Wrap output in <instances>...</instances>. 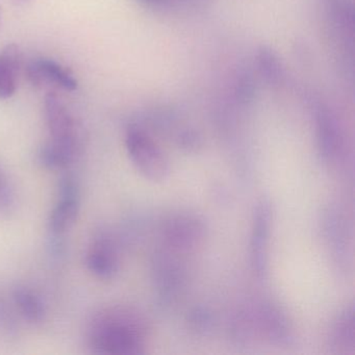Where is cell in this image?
<instances>
[{"instance_id": "cell-1", "label": "cell", "mask_w": 355, "mask_h": 355, "mask_svg": "<svg viewBox=\"0 0 355 355\" xmlns=\"http://www.w3.org/2000/svg\"><path fill=\"white\" fill-rule=\"evenodd\" d=\"M145 338L146 328L142 318L125 307L103 309L89 325V347L96 354H142Z\"/></svg>"}, {"instance_id": "cell-2", "label": "cell", "mask_w": 355, "mask_h": 355, "mask_svg": "<svg viewBox=\"0 0 355 355\" xmlns=\"http://www.w3.org/2000/svg\"><path fill=\"white\" fill-rule=\"evenodd\" d=\"M126 149L130 161L147 180L162 182L170 173V164L161 147L141 126L130 125L126 132Z\"/></svg>"}, {"instance_id": "cell-3", "label": "cell", "mask_w": 355, "mask_h": 355, "mask_svg": "<svg viewBox=\"0 0 355 355\" xmlns=\"http://www.w3.org/2000/svg\"><path fill=\"white\" fill-rule=\"evenodd\" d=\"M80 188L76 178L65 175L60 180L58 201L49 220L51 234H64L76 223L80 213Z\"/></svg>"}, {"instance_id": "cell-4", "label": "cell", "mask_w": 355, "mask_h": 355, "mask_svg": "<svg viewBox=\"0 0 355 355\" xmlns=\"http://www.w3.org/2000/svg\"><path fill=\"white\" fill-rule=\"evenodd\" d=\"M328 26L345 51L353 55L355 12L353 0H327L325 6Z\"/></svg>"}, {"instance_id": "cell-5", "label": "cell", "mask_w": 355, "mask_h": 355, "mask_svg": "<svg viewBox=\"0 0 355 355\" xmlns=\"http://www.w3.org/2000/svg\"><path fill=\"white\" fill-rule=\"evenodd\" d=\"M202 221L189 214H180L170 218L165 224L166 240L174 248L189 251L196 248L205 238Z\"/></svg>"}, {"instance_id": "cell-6", "label": "cell", "mask_w": 355, "mask_h": 355, "mask_svg": "<svg viewBox=\"0 0 355 355\" xmlns=\"http://www.w3.org/2000/svg\"><path fill=\"white\" fill-rule=\"evenodd\" d=\"M45 115L53 138L51 141L78 146L76 122L57 95L51 93L45 97Z\"/></svg>"}, {"instance_id": "cell-7", "label": "cell", "mask_w": 355, "mask_h": 355, "mask_svg": "<svg viewBox=\"0 0 355 355\" xmlns=\"http://www.w3.org/2000/svg\"><path fill=\"white\" fill-rule=\"evenodd\" d=\"M28 80L34 86H55L66 91L78 89V80L73 74L53 60L36 59L26 68Z\"/></svg>"}, {"instance_id": "cell-8", "label": "cell", "mask_w": 355, "mask_h": 355, "mask_svg": "<svg viewBox=\"0 0 355 355\" xmlns=\"http://www.w3.org/2000/svg\"><path fill=\"white\" fill-rule=\"evenodd\" d=\"M86 265L96 277L113 278L119 269V259L113 242L107 236H96L89 246Z\"/></svg>"}, {"instance_id": "cell-9", "label": "cell", "mask_w": 355, "mask_h": 355, "mask_svg": "<svg viewBox=\"0 0 355 355\" xmlns=\"http://www.w3.org/2000/svg\"><path fill=\"white\" fill-rule=\"evenodd\" d=\"M271 221V207L267 201H261L255 209L252 242H251L252 265L259 274H263L265 272L266 265H267V248Z\"/></svg>"}, {"instance_id": "cell-10", "label": "cell", "mask_w": 355, "mask_h": 355, "mask_svg": "<svg viewBox=\"0 0 355 355\" xmlns=\"http://www.w3.org/2000/svg\"><path fill=\"white\" fill-rule=\"evenodd\" d=\"M318 141L326 159H334L342 146V132L336 118L327 107L320 105L315 111Z\"/></svg>"}, {"instance_id": "cell-11", "label": "cell", "mask_w": 355, "mask_h": 355, "mask_svg": "<svg viewBox=\"0 0 355 355\" xmlns=\"http://www.w3.org/2000/svg\"><path fill=\"white\" fill-rule=\"evenodd\" d=\"M21 55L17 45L9 44L0 51V99H9L17 90Z\"/></svg>"}, {"instance_id": "cell-12", "label": "cell", "mask_w": 355, "mask_h": 355, "mask_svg": "<svg viewBox=\"0 0 355 355\" xmlns=\"http://www.w3.org/2000/svg\"><path fill=\"white\" fill-rule=\"evenodd\" d=\"M257 67L261 78L270 86H279L284 80V67L277 53L267 45L257 49Z\"/></svg>"}, {"instance_id": "cell-13", "label": "cell", "mask_w": 355, "mask_h": 355, "mask_svg": "<svg viewBox=\"0 0 355 355\" xmlns=\"http://www.w3.org/2000/svg\"><path fill=\"white\" fill-rule=\"evenodd\" d=\"M76 148L78 147L73 145L62 144V143L51 141L45 144L39 151V163L46 169H64L73 161Z\"/></svg>"}, {"instance_id": "cell-14", "label": "cell", "mask_w": 355, "mask_h": 355, "mask_svg": "<svg viewBox=\"0 0 355 355\" xmlns=\"http://www.w3.org/2000/svg\"><path fill=\"white\" fill-rule=\"evenodd\" d=\"M14 300L22 317L31 323H39L44 319V303L42 299L30 288H16L14 292Z\"/></svg>"}, {"instance_id": "cell-15", "label": "cell", "mask_w": 355, "mask_h": 355, "mask_svg": "<svg viewBox=\"0 0 355 355\" xmlns=\"http://www.w3.org/2000/svg\"><path fill=\"white\" fill-rule=\"evenodd\" d=\"M334 344L340 348H353L354 346V319L352 309H347L338 317L332 329Z\"/></svg>"}, {"instance_id": "cell-16", "label": "cell", "mask_w": 355, "mask_h": 355, "mask_svg": "<svg viewBox=\"0 0 355 355\" xmlns=\"http://www.w3.org/2000/svg\"><path fill=\"white\" fill-rule=\"evenodd\" d=\"M257 92V83L250 69H243L236 76L234 96L241 105H249L254 101Z\"/></svg>"}, {"instance_id": "cell-17", "label": "cell", "mask_w": 355, "mask_h": 355, "mask_svg": "<svg viewBox=\"0 0 355 355\" xmlns=\"http://www.w3.org/2000/svg\"><path fill=\"white\" fill-rule=\"evenodd\" d=\"M13 205V192L8 178L0 170V211H9Z\"/></svg>"}, {"instance_id": "cell-18", "label": "cell", "mask_w": 355, "mask_h": 355, "mask_svg": "<svg viewBox=\"0 0 355 355\" xmlns=\"http://www.w3.org/2000/svg\"><path fill=\"white\" fill-rule=\"evenodd\" d=\"M49 253L53 257H60L65 253V241L63 239V234H51L49 238V244H47Z\"/></svg>"}, {"instance_id": "cell-19", "label": "cell", "mask_w": 355, "mask_h": 355, "mask_svg": "<svg viewBox=\"0 0 355 355\" xmlns=\"http://www.w3.org/2000/svg\"><path fill=\"white\" fill-rule=\"evenodd\" d=\"M178 143L184 148H195L200 144V137L194 130H187L178 137Z\"/></svg>"}, {"instance_id": "cell-20", "label": "cell", "mask_w": 355, "mask_h": 355, "mask_svg": "<svg viewBox=\"0 0 355 355\" xmlns=\"http://www.w3.org/2000/svg\"><path fill=\"white\" fill-rule=\"evenodd\" d=\"M139 3L147 9L155 11H166L174 9L173 0H137Z\"/></svg>"}, {"instance_id": "cell-21", "label": "cell", "mask_w": 355, "mask_h": 355, "mask_svg": "<svg viewBox=\"0 0 355 355\" xmlns=\"http://www.w3.org/2000/svg\"><path fill=\"white\" fill-rule=\"evenodd\" d=\"M207 0H173L174 9L178 8H195L202 5Z\"/></svg>"}, {"instance_id": "cell-22", "label": "cell", "mask_w": 355, "mask_h": 355, "mask_svg": "<svg viewBox=\"0 0 355 355\" xmlns=\"http://www.w3.org/2000/svg\"><path fill=\"white\" fill-rule=\"evenodd\" d=\"M12 1H13L14 5L20 7V6H24L30 3L31 0H12Z\"/></svg>"}, {"instance_id": "cell-23", "label": "cell", "mask_w": 355, "mask_h": 355, "mask_svg": "<svg viewBox=\"0 0 355 355\" xmlns=\"http://www.w3.org/2000/svg\"><path fill=\"white\" fill-rule=\"evenodd\" d=\"M1 24H3V9H1V6H0V28H1Z\"/></svg>"}]
</instances>
